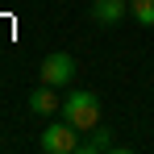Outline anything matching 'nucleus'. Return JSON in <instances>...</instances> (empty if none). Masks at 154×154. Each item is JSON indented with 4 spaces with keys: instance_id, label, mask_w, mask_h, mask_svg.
<instances>
[{
    "instance_id": "nucleus-1",
    "label": "nucleus",
    "mask_w": 154,
    "mask_h": 154,
    "mask_svg": "<svg viewBox=\"0 0 154 154\" xmlns=\"http://www.w3.org/2000/svg\"><path fill=\"white\" fill-rule=\"evenodd\" d=\"M63 121H71L79 133L96 129V125H100V100H96L92 92H71L67 104H63Z\"/></svg>"
},
{
    "instance_id": "nucleus-2",
    "label": "nucleus",
    "mask_w": 154,
    "mask_h": 154,
    "mask_svg": "<svg viewBox=\"0 0 154 154\" xmlns=\"http://www.w3.org/2000/svg\"><path fill=\"white\" fill-rule=\"evenodd\" d=\"M38 79L50 83V88H67V83L75 79V58H71V54H46L42 67H38Z\"/></svg>"
},
{
    "instance_id": "nucleus-3",
    "label": "nucleus",
    "mask_w": 154,
    "mask_h": 154,
    "mask_svg": "<svg viewBox=\"0 0 154 154\" xmlns=\"http://www.w3.org/2000/svg\"><path fill=\"white\" fill-rule=\"evenodd\" d=\"M79 129L71 125V121H63V125H46L42 129V150L46 154H71V150H79V137H75Z\"/></svg>"
},
{
    "instance_id": "nucleus-4",
    "label": "nucleus",
    "mask_w": 154,
    "mask_h": 154,
    "mask_svg": "<svg viewBox=\"0 0 154 154\" xmlns=\"http://www.w3.org/2000/svg\"><path fill=\"white\" fill-rule=\"evenodd\" d=\"M125 13H129V0H96V4H92V21L104 25V29L121 25V21H125Z\"/></svg>"
},
{
    "instance_id": "nucleus-5",
    "label": "nucleus",
    "mask_w": 154,
    "mask_h": 154,
    "mask_svg": "<svg viewBox=\"0 0 154 154\" xmlns=\"http://www.w3.org/2000/svg\"><path fill=\"white\" fill-rule=\"evenodd\" d=\"M29 112H33V117H50V112H58V96H54L50 83H42L38 92H29Z\"/></svg>"
},
{
    "instance_id": "nucleus-6",
    "label": "nucleus",
    "mask_w": 154,
    "mask_h": 154,
    "mask_svg": "<svg viewBox=\"0 0 154 154\" xmlns=\"http://www.w3.org/2000/svg\"><path fill=\"white\" fill-rule=\"evenodd\" d=\"M112 146V137H108V129L104 125H96V129H88V137L79 142V150L83 154H96V150H108Z\"/></svg>"
},
{
    "instance_id": "nucleus-7",
    "label": "nucleus",
    "mask_w": 154,
    "mask_h": 154,
    "mask_svg": "<svg viewBox=\"0 0 154 154\" xmlns=\"http://www.w3.org/2000/svg\"><path fill=\"white\" fill-rule=\"evenodd\" d=\"M129 13L137 25H154V0H129Z\"/></svg>"
}]
</instances>
